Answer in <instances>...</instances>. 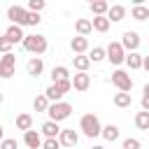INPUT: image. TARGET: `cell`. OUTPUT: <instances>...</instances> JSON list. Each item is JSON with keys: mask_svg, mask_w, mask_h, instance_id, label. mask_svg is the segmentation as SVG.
<instances>
[{"mask_svg": "<svg viewBox=\"0 0 149 149\" xmlns=\"http://www.w3.org/2000/svg\"><path fill=\"white\" fill-rule=\"evenodd\" d=\"M79 130L86 135V137H98L100 135V130H102V126H100V119L93 114V112H88V114H84L81 119H79Z\"/></svg>", "mask_w": 149, "mask_h": 149, "instance_id": "6da1fadb", "label": "cell"}, {"mask_svg": "<svg viewBox=\"0 0 149 149\" xmlns=\"http://www.w3.org/2000/svg\"><path fill=\"white\" fill-rule=\"evenodd\" d=\"M21 44H23V49L28 54H35V56H42L47 51V47H49V42H47L44 35H26Z\"/></svg>", "mask_w": 149, "mask_h": 149, "instance_id": "7a4b0ae2", "label": "cell"}, {"mask_svg": "<svg viewBox=\"0 0 149 149\" xmlns=\"http://www.w3.org/2000/svg\"><path fill=\"white\" fill-rule=\"evenodd\" d=\"M47 114H49V121L61 123V121H65V119L72 114V105L65 102V100H61V102H51L49 109H47Z\"/></svg>", "mask_w": 149, "mask_h": 149, "instance_id": "3957f363", "label": "cell"}, {"mask_svg": "<svg viewBox=\"0 0 149 149\" xmlns=\"http://www.w3.org/2000/svg\"><path fill=\"white\" fill-rule=\"evenodd\" d=\"M112 84L119 88V93H130V88H133V79L126 70H114L112 72Z\"/></svg>", "mask_w": 149, "mask_h": 149, "instance_id": "277c9868", "label": "cell"}, {"mask_svg": "<svg viewBox=\"0 0 149 149\" xmlns=\"http://www.w3.org/2000/svg\"><path fill=\"white\" fill-rule=\"evenodd\" d=\"M14 68H16V56L14 54H2L0 56V79L14 77Z\"/></svg>", "mask_w": 149, "mask_h": 149, "instance_id": "5b68a950", "label": "cell"}, {"mask_svg": "<svg viewBox=\"0 0 149 149\" xmlns=\"http://www.w3.org/2000/svg\"><path fill=\"white\" fill-rule=\"evenodd\" d=\"M26 16H28V9L21 7V5H12V7L7 9L9 26H26Z\"/></svg>", "mask_w": 149, "mask_h": 149, "instance_id": "8992f818", "label": "cell"}, {"mask_svg": "<svg viewBox=\"0 0 149 149\" xmlns=\"http://www.w3.org/2000/svg\"><path fill=\"white\" fill-rule=\"evenodd\" d=\"M105 54H107V61L112 65H121L126 61V51H123V47L119 42H109V47L105 49Z\"/></svg>", "mask_w": 149, "mask_h": 149, "instance_id": "52a82bcc", "label": "cell"}, {"mask_svg": "<svg viewBox=\"0 0 149 149\" xmlns=\"http://www.w3.org/2000/svg\"><path fill=\"white\" fill-rule=\"evenodd\" d=\"M119 44L123 47V51L133 54V51H137V47H140V35H137L135 30H126V33L121 35V42H119Z\"/></svg>", "mask_w": 149, "mask_h": 149, "instance_id": "ba28073f", "label": "cell"}, {"mask_svg": "<svg viewBox=\"0 0 149 149\" xmlns=\"http://www.w3.org/2000/svg\"><path fill=\"white\" fill-rule=\"evenodd\" d=\"M77 142H79V135H77L74 128H61V133H58V144L61 147H74Z\"/></svg>", "mask_w": 149, "mask_h": 149, "instance_id": "9c48e42d", "label": "cell"}, {"mask_svg": "<svg viewBox=\"0 0 149 149\" xmlns=\"http://www.w3.org/2000/svg\"><path fill=\"white\" fill-rule=\"evenodd\" d=\"M70 84H72L74 91H88V86H91V77H88L86 72H77V74L70 77Z\"/></svg>", "mask_w": 149, "mask_h": 149, "instance_id": "30bf717a", "label": "cell"}, {"mask_svg": "<svg viewBox=\"0 0 149 149\" xmlns=\"http://www.w3.org/2000/svg\"><path fill=\"white\" fill-rule=\"evenodd\" d=\"M26 72H28L30 77H40V74L44 72V61H42L40 56H33V58L26 63Z\"/></svg>", "mask_w": 149, "mask_h": 149, "instance_id": "8fae6325", "label": "cell"}, {"mask_svg": "<svg viewBox=\"0 0 149 149\" xmlns=\"http://www.w3.org/2000/svg\"><path fill=\"white\" fill-rule=\"evenodd\" d=\"M5 37L9 40V44L14 47V44H19V42H23V37H26V33H23V28L21 26H9L7 30H5Z\"/></svg>", "mask_w": 149, "mask_h": 149, "instance_id": "7c38bea8", "label": "cell"}, {"mask_svg": "<svg viewBox=\"0 0 149 149\" xmlns=\"http://www.w3.org/2000/svg\"><path fill=\"white\" fill-rule=\"evenodd\" d=\"M23 142H26V147H28V149H40V147H42V135H40L37 130H33V128H30V130H26V133H23Z\"/></svg>", "mask_w": 149, "mask_h": 149, "instance_id": "4fadbf2b", "label": "cell"}, {"mask_svg": "<svg viewBox=\"0 0 149 149\" xmlns=\"http://www.w3.org/2000/svg\"><path fill=\"white\" fill-rule=\"evenodd\" d=\"M126 19V7L123 5H109V12H107V21L112 23H119V21H123Z\"/></svg>", "mask_w": 149, "mask_h": 149, "instance_id": "5bb4252c", "label": "cell"}, {"mask_svg": "<svg viewBox=\"0 0 149 149\" xmlns=\"http://www.w3.org/2000/svg\"><path fill=\"white\" fill-rule=\"evenodd\" d=\"M70 49L74 51V56H81V54H86V49H88V37H72L70 40Z\"/></svg>", "mask_w": 149, "mask_h": 149, "instance_id": "9a60e30c", "label": "cell"}, {"mask_svg": "<svg viewBox=\"0 0 149 149\" xmlns=\"http://www.w3.org/2000/svg\"><path fill=\"white\" fill-rule=\"evenodd\" d=\"M74 30H77V35H79V37H86V35H91V33H93L91 19H77V21H74Z\"/></svg>", "mask_w": 149, "mask_h": 149, "instance_id": "2e32d148", "label": "cell"}, {"mask_svg": "<svg viewBox=\"0 0 149 149\" xmlns=\"http://www.w3.org/2000/svg\"><path fill=\"white\" fill-rule=\"evenodd\" d=\"M14 126L19 128V130H30L33 128V116L30 114H26V112H21V114H16V119H14Z\"/></svg>", "mask_w": 149, "mask_h": 149, "instance_id": "e0dca14e", "label": "cell"}, {"mask_svg": "<svg viewBox=\"0 0 149 149\" xmlns=\"http://www.w3.org/2000/svg\"><path fill=\"white\" fill-rule=\"evenodd\" d=\"M58 133H61V126H58L56 121H49V119H47V121L42 123V135H44V137H58Z\"/></svg>", "mask_w": 149, "mask_h": 149, "instance_id": "ac0fdd59", "label": "cell"}, {"mask_svg": "<svg viewBox=\"0 0 149 149\" xmlns=\"http://www.w3.org/2000/svg\"><path fill=\"white\" fill-rule=\"evenodd\" d=\"M91 12H93V16H107L109 2H105V0H93V2H91Z\"/></svg>", "mask_w": 149, "mask_h": 149, "instance_id": "d6986e66", "label": "cell"}, {"mask_svg": "<svg viewBox=\"0 0 149 149\" xmlns=\"http://www.w3.org/2000/svg\"><path fill=\"white\" fill-rule=\"evenodd\" d=\"M100 135H102L107 142H114V140H119V126H114V123H107V126H102Z\"/></svg>", "mask_w": 149, "mask_h": 149, "instance_id": "ffe728a7", "label": "cell"}, {"mask_svg": "<svg viewBox=\"0 0 149 149\" xmlns=\"http://www.w3.org/2000/svg\"><path fill=\"white\" fill-rule=\"evenodd\" d=\"M91 26H93L95 33H107V30H109V21H107V16H93V19H91Z\"/></svg>", "mask_w": 149, "mask_h": 149, "instance_id": "44dd1931", "label": "cell"}, {"mask_svg": "<svg viewBox=\"0 0 149 149\" xmlns=\"http://www.w3.org/2000/svg\"><path fill=\"white\" fill-rule=\"evenodd\" d=\"M130 16H133L135 21H147V19H149V7H144V5H133Z\"/></svg>", "mask_w": 149, "mask_h": 149, "instance_id": "7402d4cb", "label": "cell"}, {"mask_svg": "<svg viewBox=\"0 0 149 149\" xmlns=\"http://www.w3.org/2000/svg\"><path fill=\"white\" fill-rule=\"evenodd\" d=\"M72 65H74V70L77 72H86L88 70V65H91V61H88V56H72Z\"/></svg>", "mask_w": 149, "mask_h": 149, "instance_id": "603a6c76", "label": "cell"}, {"mask_svg": "<svg viewBox=\"0 0 149 149\" xmlns=\"http://www.w3.org/2000/svg\"><path fill=\"white\" fill-rule=\"evenodd\" d=\"M130 70H140L142 68V56L137 54V51H133V54H126V61H123Z\"/></svg>", "mask_w": 149, "mask_h": 149, "instance_id": "cb8c5ba5", "label": "cell"}, {"mask_svg": "<svg viewBox=\"0 0 149 149\" xmlns=\"http://www.w3.org/2000/svg\"><path fill=\"white\" fill-rule=\"evenodd\" d=\"M49 105H51V102L47 100V95H44V93L35 95V100H33V109H35V112H47V109H49Z\"/></svg>", "mask_w": 149, "mask_h": 149, "instance_id": "d4e9b609", "label": "cell"}, {"mask_svg": "<svg viewBox=\"0 0 149 149\" xmlns=\"http://www.w3.org/2000/svg\"><path fill=\"white\" fill-rule=\"evenodd\" d=\"M58 79H70V70H68L65 65H58V68L51 70V84L58 81Z\"/></svg>", "mask_w": 149, "mask_h": 149, "instance_id": "484cf974", "label": "cell"}, {"mask_svg": "<svg viewBox=\"0 0 149 149\" xmlns=\"http://www.w3.org/2000/svg\"><path fill=\"white\" fill-rule=\"evenodd\" d=\"M44 95H47V100H49V102H61V100H63V93H61L54 84H49V86H47Z\"/></svg>", "mask_w": 149, "mask_h": 149, "instance_id": "4316f807", "label": "cell"}, {"mask_svg": "<svg viewBox=\"0 0 149 149\" xmlns=\"http://www.w3.org/2000/svg\"><path fill=\"white\" fill-rule=\"evenodd\" d=\"M114 105L116 107H130L133 105V98H130V93H114Z\"/></svg>", "mask_w": 149, "mask_h": 149, "instance_id": "83f0119b", "label": "cell"}, {"mask_svg": "<svg viewBox=\"0 0 149 149\" xmlns=\"http://www.w3.org/2000/svg\"><path fill=\"white\" fill-rule=\"evenodd\" d=\"M135 126L140 128V130H149V112H137L135 114Z\"/></svg>", "mask_w": 149, "mask_h": 149, "instance_id": "f1b7e54d", "label": "cell"}, {"mask_svg": "<svg viewBox=\"0 0 149 149\" xmlns=\"http://www.w3.org/2000/svg\"><path fill=\"white\" fill-rule=\"evenodd\" d=\"M105 58H107V54H105L102 47H93L91 54H88V61H91V63H100V61H105Z\"/></svg>", "mask_w": 149, "mask_h": 149, "instance_id": "f546056e", "label": "cell"}, {"mask_svg": "<svg viewBox=\"0 0 149 149\" xmlns=\"http://www.w3.org/2000/svg\"><path fill=\"white\" fill-rule=\"evenodd\" d=\"M44 7H47V2H44V0H30L26 9H28V12H35V14H40Z\"/></svg>", "mask_w": 149, "mask_h": 149, "instance_id": "4dcf8cb0", "label": "cell"}, {"mask_svg": "<svg viewBox=\"0 0 149 149\" xmlns=\"http://www.w3.org/2000/svg\"><path fill=\"white\" fill-rule=\"evenodd\" d=\"M54 86L65 95V93H70L72 91V84H70V79H58V81H54Z\"/></svg>", "mask_w": 149, "mask_h": 149, "instance_id": "1f68e13d", "label": "cell"}, {"mask_svg": "<svg viewBox=\"0 0 149 149\" xmlns=\"http://www.w3.org/2000/svg\"><path fill=\"white\" fill-rule=\"evenodd\" d=\"M140 147H142V142L137 137H126L123 144H121V149H140Z\"/></svg>", "mask_w": 149, "mask_h": 149, "instance_id": "d6a6232c", "label": "cell"}, {"mask_svg": "<svg viewBox=\"0 0 149 149\" xmlns=\"http://www.w3.org/2000/svg\"><path fill=\"white\" fill-rule=\"evenodd\" d=\"M42 149H61L58 137H44L42 140Z\"/></svg>", "mask_w": 149, "mask_h": 149, "instance_id": "836d02e7", "label": "cell"}, {"mask_svg": "<svg viewBox=\"0 0 149 149\" xmlns=\"http://www.w3.org/2000/svg\"><path fill=\"white\" fill-rule=\"evenodd\" d=\"M0 149H19V142H16L14 137H5V140L0 142Z\"/></svg>", "mask_w": 149, "mask_h": 149, "instance_id": "e575fe53", "label": "cell"}, {"mask_svg": "<svg viewBox=\"0 0 149 149\" xmlns=\"http://www.w3.org/2000/svg\"><path fill=\"white\" fill-rule=\"evenodd\" d=\"M42 21V16L40 14H35V12H28V16H26V26H37Z\"/></svg>", "mask_w": 149, "mask_h": 149, "instance_id": "d590c367", "label": "cell"}, {"mask_svg": "<svg viewBox=\"0 0 149 149\" xmlns=\"http://www.w3.org/2000/svg\"><path fill=\"white\" fill-rule=\"evenodd\" d=\"M0 54H12V44H9V40L5 35L0 37Z\"/></svg>", "mask_w": 149, "mask_h": 149, "instance_id": "8d00e7d4", "label": "cell"}, {"mask_svg": "<svg viewBox=\"0 0 149 149\" xmlns=\"http://www.w3.org/2000/svg\"><path fill=\"white\" fill-rule=\"evenodd\" d=\"M140 105H142V109H144V112H149V95H142Z\"/></svg>", "mask_w": 149, "mask_h": 149, "instance_id": "74e56055", "label": "cell"}, {"mask_svg": "<svg viewBox=\"0 0 149 149\" xmlns=\"http://www.w3.org/2000/svg\"><path fill=\"white\" fill-rule=\"evenodd\" d=\"M142 68L149 72V56H142Z\"/></svg>", "mask_w": 149, "mask_h": 149, "instance_id": "f35d334b", "label": "cell"}, {"mask_svg": "<svg viewBox=\"0 0 149 149\" xmlns=\"http://www.w3.org/2000/svg\"><path fill=\"white\" fill-rule=\"evenodd\" d=\"M142 95H149V81L144 84V88H142Z\"/></svg>", "mask_w": 149, "mask_h": 149, "instance_id": "ab89813d", "label": "cell"}, {"mask_svg": "<svg viewBox=\"0 0 149 149\" xmlns=\"http://www.w3.org/2000/svg\"><path fill=\"white\" fill-rule=\"evenodd\" d=\"M2 133H5V128H2V123H0V142L5 140V137H2Z\"/></svg>", "mask_w": 149, "mask_h": 149, "instance_id": "60d3db41", "label": "cell"}, {"mask_svg": "<svg viewBox=\"0 0 149 149\" xmlns=\"http://www.w3.org/2000/svg\"><path fill=\"white\" fill-rule=\"evenodd\" d=\"M91 149H105V147H102V144H93Z\"/></svg>", "mask_w": 149, "mask_h": 149, "instance_id": "b9f144b4", "label": "cell"}, {"mask_svg": "<svg viewBox=\"0 0 149 149\" xmlns=\"http://www.w3.org/2000/svg\"><path fill=\"white\" fill-rule=\"evenodd\" d=\"M2 100H5V95H2V93H0V105H2Z\"/></svg>", "mask_w": 149, "mask_h": 149, "instance_id": "7bdbcfd3", "label": "cell"}]
</instances>
